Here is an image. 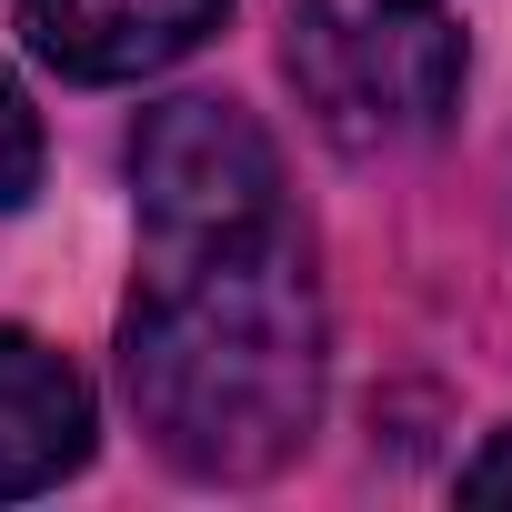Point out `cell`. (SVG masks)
I'll list each match as a JSON object with an SVG mask.
<instances>
[{"instance_id": "2", "label": "cell", "mask_w": 512, "mask_h": 512, "mask_svg": "<svg viewBox=\"0 0 512 512\" xmlns=\"http://www.w3.org/2000/svg\"><path fill=\"white\" fill-rule=\"evenodd\" d=\"M462 21L442 0H302L282 31V71L312 131L352 161L412 151L462 101Z\"/></svg>"}, {"instance_id": "1", "label": "cell", "mask_w": 512, "mask_h": 512, "mask_svg": "<svg viewBox=\"0 0 512 512\" xmlns=\"http://www.w3.org/2000/svg\"><path fill=\"white\" fill-rule=\"evenodd\" d=\"M121 392L181 482H272L322 422V292L292 221L181 251L121 312Z\"/></svg>"}, {"instance_id": "5", "label": "cell", "mask_w": 512, "mask_h": 512, "mask_svg": "<svg viewBox=\"0 0 512 512\" xmlns=\"http://www.w3.org/2000/svg\"><path fill=\"white\" fill-rule=\"evenodd\" d=\"M91 432H101V412H91V382L71 372V352L0 322V502L71 482L91 462Z\"/></svg>"}, {"instance_id": "4", "label": "cell", "mask_w": 512, "mask_h": 512, "mask_svg": "<svg viewBox=\"0 0 512 512\" xmlns=\"http://www.w3.org/2000/svg\"><path fill=\"white\" fill-rule=\"evenodd\" d=\"M221 21H231V0H21L31 51L81 91L151 81V71L191 61Z\"/></svg>"}, {"instance_id": "3", "label": "cell", "mask_w": 512, "mask_h": 512, "mask_svg": "<svg viewBox=\"0 0 512 512\" xmlns=\"http://www.w3.org/2000/svg\"><path fill=\"white\" fill-rule=\"evenodd\" d=\"M131 201L151 231V262H181V251L211 241H251L282 221V151L241 101H161L131 131Z\"/></svg>"}, {"instance_id": "6", "label": "cell", "mask_w": 512, "mask_h": 512, "mask_svg": "<svg viewBox=\"0 0 512 512\" xmlns=\"http://www.w3.org/2000/svg\"><path fill=\"white\" fill-rule=\"evenodd\" d=\"M41 191V111H31V91L0 71V211H21Z\"/></svg>"}, {"instance_id": "7", "label": "cell", "mask_w": 512, "mask_h": 512, "mask_svg": "<svg viewBox=\"0 0 512 512\" xmlns=\"http://www.w3.org/2000/svg\"><path fill=\"white\" fill-rule=\"evenodd\" d=\"M462 502H512V422L462 462Z\"/></svg>"}]
</instances>
